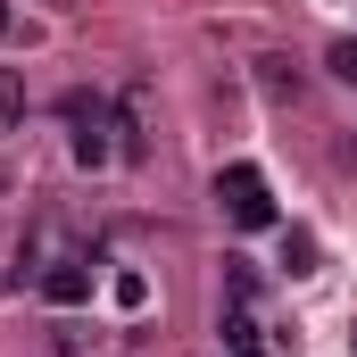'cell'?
<instances>
[{"mask_svg":"<svg viewBox=\"0 0 357 357\" xmlns=\"http://www.w3.org/2000/svg\"><path fill=\"white\" fill-rule=\"evenodd\" d=\"M216 208H225L233 233H266L274 225V191H266V175H258L250 158H233V167L216 175Z\"/></svg>","mask_w":357,"mask_h":357,"instance_id":"obj_1","label":"cell"},{"mask_svg":"<svg viewBox=\"0 0 357 357\" xmlns=\"http://www.w3.org/2000/svg\"><path fill=\"white\" fill-rule=\"evenodd\" d=\"M59 116L75 125V142H67V150H75V167H108V158H116V116H108V100H100V91H67V100H59Z\"/></svg>","mask_w":357,"mask_h":357,"instance_id":"obj_2","label":"cell"},{"mask_svg":"<svg viewBox=\"0 0 357 357\" xmlns=\"http://www.w3.org/2000/svg\"><path fill=\"white\" fill-rule=\"evenodd\" d=\"M42 299L50 307H84L91 299V258H50L42 266Z\"/></svg>","mask_w":357,"mask_h":357,"instance_id":"obj_3","label":"cell"},{"mask_svg":"<svg viewBox=\"0 0 357 357\" xmlns=\"http://www.w3.org/2000/svg\"><path fill=\"white\" fill-rule=\"evenodd\" d=\"M225 349H233V357H250V349H258V316H250L241 299L225 307Z\"/></svg>","mask_w":357,"mask_h":357,"instance_id":"obj_4","label":"cell"},{"mask_svg":"<svg viewBox=\"0 0 357 357\" xmlns=\"http://www.w3.org/2000/svg\"><path fill=\"white\" fill-rule=\"evenodd\" d=\"M0 125H25V75L0 67Z\"/></svg>","mask_w":357,"mask_h":357,"instance_id":"obj_5","label":"cell"},{"mask_svg":"<svg viewBox=\"0 0 357 357\" xmlns=\"http://www.w3.org/2000/svg\"><path fill=\"white\" fill-rule=\"evenodd\" d=\"M108 299H116L125 316H142V307H150V282H142V274H116V282H108Z\"/></svg>","mask_w":357,"mask_h":357,"instance_id":"obj_6","label":"cell"},{"mask_svg":"<svg viewBox=\"0 0 357 357\" xmlns=\"http://www.w3.org/2000/svg\"><path fill=\"white\" fill-rule=\"evenodd\" d=\"M258 84L282 100V91H299V67H291V59H258Z\"/></svg>","mask_w":357,"mask_h":357,"instance_id":"obj_7","label":"cell"},{"mask_svg":"<svg viewBox=\"0 0 357 357\" xmlns=\"http://www.w3.org/2000/svg\"><path fill=\"white\" fill-rule=\"evenodd\" d=\"M324 67H333V75H341V84L357 91V33H341V42H333V50H324Z\"/></svg>","mask_w":357,"mask_h":357,"instance_id":"obj_8","label":"cell"},{"mask_svg":"<svg viewBox=\"0 0 357 357\" xmlns=\"http://www.w3.org/2000/svg\"><path fill=\"white\" fill-rule=\"evenodd\" d=\"M282 266H291V274H316V241H307V233H291V241H282Z\"/></svg>","mask_w":357,"mask_h":357,"instance_id":"obj_9","label":"cell"},{"mask_svg":"<svg viewBox=\"0 0 357 357\" xmlns=\"http://www.w3.org/2000/svg\"><path fill=\"white\" fill-rule=\"evenodd\" d=\"M8 25H17V8H8V0H0V33H8Z\"/></svg>","mask_w":357,"mask_h":357,"instance_id":"obj_10","label":"cell"},{"mask_svg":"<svg viewBox=\"0 0 357 357\" xmlns=\"http://www.w3.org/2000/svg\"><path fill=\"white\" fill-rule=\"evenodd\" d=\"M250 357H258V349H250Z\"/></svg>","mask_w":357,"mask_h":357,"instance_id":"obj_11","label":"cell"}]
</instances>
